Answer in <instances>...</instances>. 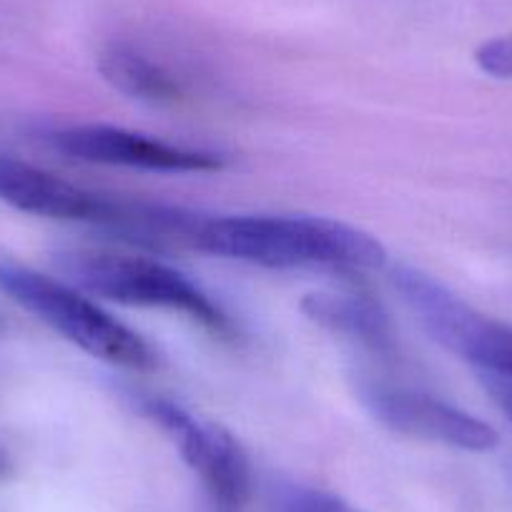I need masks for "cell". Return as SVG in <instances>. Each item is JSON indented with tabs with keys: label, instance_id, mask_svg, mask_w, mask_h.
<instances>
[{
	"label": "cell",
	"instance_id": "cell-1",
	"mask_svg": "<svg viewBox=\"0 0 512 512\" xmlns=\"http://www.w3.org/2000/svg\"><path fill=\"white\" fill-rule=\"evenodd\" d=\"M186 244L206 254L267 269H379L377 236L324 216H191Z\"/></svg>",
	"mask_w": 512,
	"mask_h": 512
},
{
	"label": "cell",
	"instance_id": "cell-2",
	"mask_svg": "<svg viewBox=\"0 0 512 512\" xmlns=\"http://www.w3.org/2000/svg\"><path fill=\"white\" fill-rule=\"evenodd\" d=\"M0 292H6L26 312L91 357L134 372H151L159 367V357L149 342L76 292L71 284L0 259Z\"/></svg>",
	"mask_w": 512,
	"mask_h": 512
},
{
	"label": "cell",
	"instance_id": "cell-3",
	"mask_svg": "<svg viewBox=\"0 0 512 512\" xmlns=\"http://www.w3.org/2000/svg\"><path fill=\"white\" fill-rule=\"evenodd\" d=\"M63 272L76 287L126 304V307L166 309L189 317L214 334H231V322L219 304L194 282L166 264L146 256H123L108 251H71L61 259Z\"/></svg>",
	"mask_w": 512,
	"mask_h": 512
},
{
	"label": "cell",
	"instance_id": "cell-4",
	"mask_svg": "<svg viewBox=\"0 0 512 512\" xmlns=\"http://www.w3.org/2000/svg\"><path fill=\"white\" fill-rule=\"evenodd\" d=\"M395 287L400 289L402 299L417 314L427 334L447 352L472 364L477 374H512L510 327L477 312L417 269H397Z\"/></svg>",
	"mask_w": 512,
	"mask_h": 512
},
{
	"label": "cell",
	"instance_id": "cell-5",
	"mask_svg": "<svg viewBox=\"0 0 512 512\" xmlns=\"http://www.w3.org/2000/svg\"><path fill=\"white\" fill-rule=\"evenodd\" d=\"M144 412L154 420L204 485L219 512H241L251 492V467L241 442L219 422L194 415L161 397H149Z\"/></svg>",
	"mask_w": 512,
	"mask_h": 512
},
{
	"label": "cell",
	"instance_id": "cell-6",
	"mask_svg": "<svg viewBox=\"0 0 512 512\" xmlns=\"http://www.w3.org/2000/svg\"><path fill=\"white\" fill-rule=\"evenodd\" d=\"M359 395L382 425L400 435L465 452H490L500 442L487 422L425 392L384 382H362Z\"/></svg>",
	"mask_w": 512,
	"mask_h": 512
},
{
	"label": "cell",
	"instance_id": "cell-7",
	"mask_svg": "<svg viewBox=\"0 0 512 512\" xmlns=\"http://www.w3.org/2000/svg\"><path fill=\"white\" fill-rule=\"evenodd\" d=\"M53 146L68 159L86 161V164L123 166V169L159 171V174H211L224 169V159L214 151L166 144L128 128L103 126V123L61 128L53 134Z\"/></svg>",
	"mask_w": 512,
	"mask_h": 512
},
{
	"label": "cell",
	"instance_id": "cell-8",
	"mask_svg": "<svg viewBox=\"0 0 512 512\" xmlns=\"http://www.w3.org/2000/svg\"><path fill=\"white\" fill-rule=\"evenodd\" d=\"M0 201L43 219L93 224H121L128 209L11 156H0Z\"/></svg>",
	"mask_w": 512,
	"mask_h": 512
},
{
	"label": "cell",
	"instance_id": "cell-9",
	"mask_svg": "<svg viewBox=\"0 0 512 512\" xmlns=\"http://www.w3.org/2000/svg\"><path fill=\"white\" fill-rule=\"evenodd\" d=\"M302 309L319 327L354 339L364 347L377 352H387L392 347L390 317L364 294H307Z\"/></svg>",
	"mask_w": 512,
	"mask_h": 512
},
{
	"label": "cell",
	"instance_id": "cell-10",
	"mask_svg": "<svg viewBox=\"0 0 512 512\" xmlns=\"http://www.w3.org/2000/svg\"><path fill=\"white\" fill-rule=\"evenodd\" d=\"M98 71L128 98L149 103H174L181 98V83L164 66L126 43H111L98 56Z\"/></svg>",
	"mask_w": 512,
	"mask_h": 512
},
{
	"label": "cell",
	"instance_id": "cell-11",
	"mask_svg": "<svg viewBox=\"0 0 512 512\" xmlns=\"http://www.w3.org/2000/svg\"><path fill=\"white\" fill-rule=\"evenodd\" d=\"M475 63L487 76L510 78L512 81V33L495 36L482 43L475 51Z\"/></svg>",
	"mask_w": 512,
	"mask_h": 512
},
{
	"label": "cell",
	"instance_id": "cell-12",
	"mask_svg": "<svg viewBox=\"0 0 512 512\" xmlns=\"http://www.w3.org/2000/svg\"><path fill=\"white\" fill-rule=\"evenodd\" d=\"M284 512H359L339 497L319 490H292L284 502Z\"/></svg>",
	"mask_w": 512,
	"mask_h": 512
},
{
	"label": "cell",
	"instance_id": "cell-13",
	"mask_svg": "<svg viewBox=\"0 0 512 512\" xmlns=\"http://www.w3.org/2000/svg\"><path fill=\"white\" fill-rule=\"evenodd\" d=\"M480 382L485 384V390L490 392L495 405L512 422V374H480Z\"/></svg>",
	"mask_w": 512,
	"mask_h": 512
},
{
	"label": "cell",
	"instance_id": "cell-14",
	"mask_svg": "<svg viewBox=\"0 0 512 512\" xmlns=\"http://www.w3.org/2000/svg\"><path fill=\"white\" fill-rule=\"evenodd\" d=\"M11 475V457H8V450L0 445V477Z\"/></svg>",
	"mask_w": 512,
	"mask_h": 512
}]
</instances>
